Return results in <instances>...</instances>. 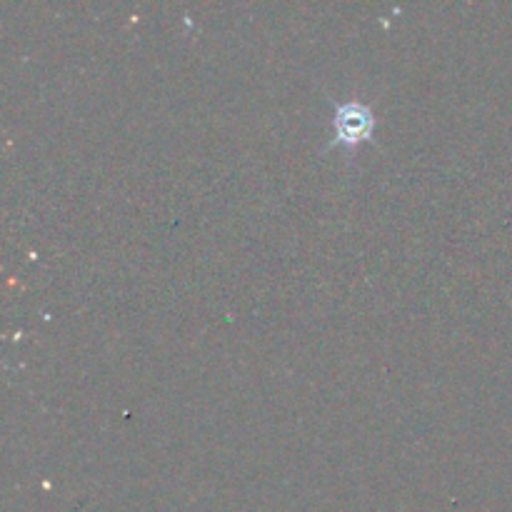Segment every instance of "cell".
<instances>
[{"instance_id":"obj_1","label":"cell","mask_w":512,"mask_h":512,"mask_svg":"<svg viewBox=\"0 0 512 512\" xmlns=\"http://www.w3.org/2000/svg\"><path fill=\"white\" fill-rule=\"evenodd\" d=\"M375 133V113L360 100H345L333 108V148L358 150Z\"/></svg>"}]
</instances>
